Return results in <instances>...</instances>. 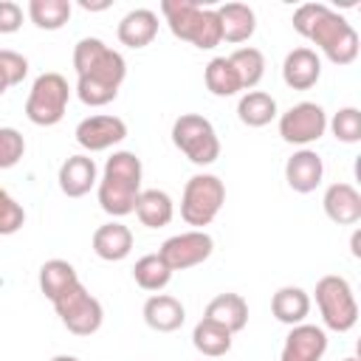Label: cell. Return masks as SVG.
Wrapping results in <instances>:
<instances>
[{"instance_id": "cell-32", "label": "cell", "mask_w": 361, "mask_h": 361, "mask_svg": "<svg viewBox=\"0 0 361 361\" xmlns=\"http://www.w3.org/2000/svg\"><path fill=\"white\" fill-rule=\"evenodd\" d=\"M327 127L333 130V135L341 144H358L361 141V110L358 107H341L327 121Z\"/></svg>"}, {"instance_id": "cell-1", "label": "cell", "mask_w": 361, "mask_h": 361, "mask_svg": "<svg viewBox=\"0 0 361 361\" xmlns=\"http://www.w3.org/2000/svg\"><path fill=\"white\" fill-rule=\"evenodd\" d=\"M293 28L305 39H310L333 65H350L358 56V34L355 28L324 3H305L293 11Z\"/></svg>"}, {"instance_id": "cell-7", "label": "cell", "mask_w": 361, "mask_h": 361, "mask_svg": "<svg viewBox=\"0 0 361 361\" xmlns=\"http://www.w3.org/2000/svg\"><path fill=\"white\" fill-rule=\"evenodd\" d=\"M172 144L197 166H209L220 158V138L206 116L183 113L172 124Z\"/></svg>"}, {"instance_id": "cell-22", "label": "cell", "mask_w": 361, "mask_h": 361, "mask_svg": "<svg viewBox=\"0 0 361 361\" xmlns=\"http://www.w3.org/2000/svg\"><path fill=\"white\" fill-rule=\"evenodd\" d=\"M220 20V37L226 42H245L257 31V14L245 3H226L217 8Z\"/></svg>"}, {"instance_id": "cell-34", "label": "cell", "mask_w": 361, "mask_h": 361, "mask_svg": "<svg viewBox=\"0 0 361 361\" xmlns=\"http://www.w3.org/2000/svg\"><path fill=\"white\" fill-rule=\"evenodd\" d=\"M23 223H25V209L6 189H0V237L17 234Z\"/></svg>"}, {"instance_id": "cell-35", "label": "cell", "mask_w": 361, "mask_h": 361, "mask_svg": "<svg viewBox=\"0 0 361 361\" xmlns=\"http://www.w3.org/2000/svg\"><path fill=\"white\" fill-rule=\"evenodd\" d=\"M25 152V138L14 127H0V169H11Z\"/></svg>"}, {"instance_id": "cell-18", "label": "cell", "mask_w": 361, "mask_h": 361, "mask_svg": "<svg viewBox=\"0 0 361 361\" xmlns=\"http://www.w3.org/2000/svg\"><path fill=\"white\" fill-rule=\"evenodd\" d=\"M133 251V231L124 223H104L93 231V254L104 262H121Z\"/></svg>"}, {"instance_id": "cell-5", "label": "cell", "mask_w": 361, "mask_h": 361, "mask_svg": "<svg viewBox=\"0 0 361 361\" xmlns=\"http://www.w3.org/2000/svg\"><path fill=\"white\" fill-rule=\"evenodd\" d=\"M316 305L322 313V322L333 333H347L358 322V302L353 293V285L344 276L327 274L316 282Z\"/></svg>"}, {"instance_id": "cell-28", "label": "cell", "mask_w": 361, "mask_h": 361, "mask_svg": "<svg viewBox=\"0 0 361 361\" xmlns=\"http://www.w3.org/2000/svg\"><path fill=\"white\" fill-rule=\"evenodd\" d=\"M203 79H206V87H209L212 96L228 99V96H234V93L243 90V85H240V79H237V71L231 68L228 56H214V59L206 65Z\"/></svg>"}, {"instance_id": "cell-8", "label": "cell", "mask_w": 361, "mask_h": 361, "mask_svg": "<svg viewBox=\"0 0 361 361\" xmlns=\"http://www.w3.org/2000/svg\"><path fill=\"white\" fill-rule=\"evenodd\" d=\"M71 87L62 73H39L25 99V116L37 127H54L68 110Z\"/></svg>"}, {"instance_id": "cell-25", "label": "cell", "mask_w": 361, "mask_h": 361, "mask_svg": "<svg viewBox=\"0 0 361 361\" xmlns=\"http://www.w3.org/2000/svg\"><path fill=\"white\" fill-rule=\"evenodd\" d=\"M237 118L245 127H265L276 118V99L265 90H245L237 102Z\"/></svg>"}, {"instance_id": "cell-30", "label": "cell", "mask_w": 361, "mask_h": 361, "mask_svg": "<svg viewBox=\"0 0 361 361\" xmlns=\"http://www.w3.org/2000/svg\"><path fill=\"white\" fill-rule=\"evenodd\" d=\"M231 68L237 71V79L243 85V90H251L259 85V79L265 76V56L259 48H237L228 56Z\"/></svg>"}, {"instance_id": "cell-40", "label": "cell", "mask_w": 361, "mask_h": 361, "mask_svg": "<svg viewBox=\"0 0 361 361\" xmlns=\"http://www.w3.org/2000/svg\"><path fill=\"white\" fill-rule=\"evenodd\" d=\"M344 361H358V358H355V355H347V358H344Z\"/></svg>"}, {"instance_id": "cell-16", "label": "cell", "mask_w": 361, "mask_h": 361, "mask_svg": "<svg viewBox=\"0 0 361 361\" xmlns=\"http://www.w3.org/2000/svg\"><path fill=\"white\" fill-rule=\"evenodd\" d=\"M99 183V169L90 155H71L59 166V189L68 197H85Z\"/></svg>"}, {"instance_id": "cell-4", "label": "cell", "mask_w": 361, "mask_h": 361, "mask_svg": "<svg viewBox=\"0 0 361 361\" xmlns=\"http://www.w3.org/2000/svg\"><path fill=\"white\" fill-rule=\"evenodd\" d=\"M127 76V62L118 51L107 48L93 68L79 73L76 79V96L87 107H104L118 96V87Z\"/></svg>"}, {"instance_id": "cell-38", "label": "cell", "mask_w": 361, "mask_h": 361, "mask_svg": "<svg viewBox=\"0 0 361 361\" xmlns=\"http://www.w3.org/2000/svg\"><path fill=\"white\" fill-rule=\"evenodd\" d=\"M358 245H361V231H355V234H353V240H350V248H353V257H361V248H358Z\"/></svg>"}, {"instance_id": "cell-23", "label": "cell", "mask_w": 361, "mask_h": 361, "mask_svg": "<svg viewBox=\"0 0 361 361\" xmlns=\"http://www.w3.org/2000/svg\"><path fill=\"white\" fill-rule=\"evenodd\" d=\"M271 313L282 324H290V327L293 324H302L307 319V313H310V296H307V290H302L296 285L279 288L271 296Z\"/></svg>"}, {"instance_id": "cell-19", "label": "cell", "mask_w": 361, "mask_h": 361, "mask_svg": "<svg viewBox=\"0 0 361 361\" xmlns=\"http://www.w3.org/2000/svg\"><path fill=\"white\" fill-rule=\"evenodd\" d=\"M144 322L147 327H152L155 333H175L183 322H186V310L183 305L169 296V293H155L144 302Z\"/></svg>"}, {"instance_id": "cell-31", "label": "cell", "mask_w": 361, "mask_h": 361, "mask_svg": "<svg viewBox=\"0 0 361 361\" xmlns=\"http://www.w3.org/2000/svg\"><path fill=\"white\" fill-rule=\"evenodd\" d=\"M133 279L144 290H164L172 279V271L166 268V262L158 254H144L133 268Z\"/></svg>"}, {"instance_id": "cell-36", "label": "cell", "mask_w": 361, "mask_h": 361, "mask_svg": "<svg viewBox=\"0 0 361 361\" xmlns=\"http://www.w3.org/2000/svg\"><path fill=\"white\" fill-rule=\"evenodd\" d=\"M104 51H107V45H104L99 37H85V39H79L76 48H73V68H76V76L85 73L87 68H93Z\"/></svg>"}, {"instance_id": "cell-27", "label": "cell", "mask_w": 361, "mask_h": 361, "mask_svg": "<svg viewBox=\"0 0 361 361\" xmlns=\"http://www.w3.org/2000/svg\"><path fill=\"white\" fill-rule=\"evenodd\" d=\"M192 344L197 353H203L209 358H220L231 350V333L223 330L220 324L209 322V319H200L192 330Z\"/></svg>"}, {"instance_id": "cell-15", "label": "cell", "mask_w": 361, "mask_h": 361, "mask_svg": "<svg viewBox=\"0 0 361 361\" xmlns=\"http://www.w3.org/2000/svg\"><path fill=\"white\" fill-rule=\"evenodd\" d=\"M322 76V59L313 48H293L282 62V79L290 90H310Z\"/></svg>"}, {"instance_id": "cell-11", "label": "cell", "mask_w": 361, "mask_h": 361, "mask_svg": "<svg viewBox=\"0 0 361 361\" xmlns=\"http://www.w3.org/2000/svg\"><path fill=\"white\" fill-rule=\"evenodd\" d=\"M214 251V240L206 234V231H183V234H175L169 240H164V245L158 248V257L166 262V268L175 274V271H186V268H195L200 262H206Z\"/></svg>"}, {"instance_id": "cell-14", "label": "cell", "mask_w": 361, "mask_h": 361, "mask_svg": "<svg viewBox=\"0 0 361 361\" xmlns=\"http://www.w3.org/2000/svg\"><path fill=\"white\" fill-rule=\"evenodd\" d=\"M324 178V161L316 149H296L288 161H285V180L293 192L307 195L313 192Z\"/></svg>"}, {"instance_id": "cell-2", "label": "cell", "mask_w": 361, "mask_h": 361, "mask_svg": "<svg viewBox=\"0 0 361 361\" xmlns=\"http://www.w3.org/2000/svg\"><path fill=\"white\" fill-rule=\"evenodd\" d=\"M141 158L135 152L118 149L107 158L99 180V206L110 217H127L135 212L141 192Z\"/></svg>"}, {"instance_id": "cell-6", "label": "cell", "mask_w": 361, "mask_h": 361, "mask_svg": "<svg viewBox=\"0 0 361 361\" xmlns=\"http://www.w3.org/2000/svg\"><path fill=\"white\" fill-rule=\"evenodd\" d=\"M223 203H226V183L217 175L200 172V175H192L183 186L180 217L197 231H203V226H209L217 217Z\"/></svg>"}, {"instance_id": "cell-13", "label": "cell", "mask_w": 361, "mask_h": 361, "mask_svg": "<svg viewBox=\"0 0 361 361\" xmlns=\"http://www.w3.org/2000/svg\"><path fill=\"white\" fill-rule=\"evenodd\" d=\"M327 353V333L319 324H293L285 336L279 361H322Z\"/></svg>"}, {"instance_id": "cell-3", "label": "cell", "mask_w": 361, "mask_h": 361, "mask_svg": "<svg viewBox=\"0 0 361 361\" xmlns=\"http://www.w3.org/2000/svg\"><path fill=\"white\" fill-rule=\"evenodd\" d=\"M161 11L178 39L192 42L200 51H209L223 42L217 8H203L197 0H164Z\"/></svg>"}, {"instance_id": "cell-33", "label": "cell", "mask_w": 361, "mask_h": 361, "mask_svg": "<svg viewBox=\"0 0 361 361\" xmlns=\"http://www.w3.org/2000/svg\"><path fill=\"white\" fill-rule=\"evenodd\" d=\"M25 73H28V59H25L23 54H17V51L3 48V51H0V96H3L8 87L20 85V82L25 79Z\"/></svg>"}, {"instance_id": "cell-29", "label": "cell", "mask_w": 361, "mask_h": 361, "mask_svg": "<svg viewBox=\"0 0 361 361\" xmlns=\"http://www.w3.org/2000/svg\"><path fill=\"white\" fill-rule=\"evenodd\" d=\"M71 0H31L28 17L42 31H56L71 20Z\"/></svg>"}, {"instance_id": "cell-9", "label": "cell", "mask_w": 361, "mask_h": 361, "mask_svg": "<svg viewBox=\"0 0 361 361\" xmlns=\"http://www.w3.org/2000/svg\"><path fill=\"white\" fill-rule=\"evenodd\" d=\"M59 322L68 327V333L73 336H93L102 322H104V310H102V302L96 296L87 293V288L82 282H76L73 288H68L59 299L51 302Z\"/></svg>"}, {"instance_id": "cell-39", "label": "cell", "mask_w": 361, "mask_h": 361, "mask_svg": "<svg viewBox=\"0 0 361 361\" xmlns=\"http://www.w3.org/2000/svg\"><path fill=\"white\" fill-rule=\"evenodd\" d=\"M51 361H79V358L76 355H54Z\"/></svg>"}, {"instance_id": "cell-21", "label": "cell", "mask_w": 361, "mask_h": 361, "mask_svg": "<svg viewBox=\"0 0 361 361\" xmlns=\"http://www.w3.org/2000/svg\"><path fill=\"white\" fill-rule=\"evenodd\" d=\"M118 42L127 48H147L158 34V14L149 8H133L118 23Z\"/></svg>"}, {"instance_id": "cell-10", "label": "cell", "mask_w": 361, "mask_h": 361, "mask_svg": "<svg viewBox=\"0 0 361 361\" xmlns=\"http://www.w3.org/2000/svg\"><path fill=\"white\" fill-rule=\"evenodd\" d=\"M324 130H327V113L316 102H299L288 113L279 116V135L288 144L307 147V144L319 141L324 135Z\"/></svg>"}, {"instance_id": "cell-20", "label": "cell", "mask_w": 361, "mask_h": 361, "mask_svg": "<svg viewBox=\"0 0 361 361\" xmlns=\"http://www.w3.org/2000/svg\"><path fill=\"white\" fill-rule=\"evenodd\" d=\"M203 319L220 324L223 330H228V333L234 336V333H240V330L248 324V302H245L240 293H217V296L206 305Z\"/></svg>"}, {"instance_id": "cell-37", "label": "cell", "mask_w": 361, "mask_h": 361, "mask_svg": "<svg viewBox=\"0 0 361 361\" xmlns=\"http://www.w3.org/2000/svg\"><path fill=\"white\" fill-rule=\"evenodd\" d=\"M23 25V8L14 0H0V34H14Z\"/></svg>"}, {"instance_id": "cell-26", "label": "cell", "mask_w": 361, "mask_h": 361, "mask_svg": "<svg viewBox=\"0 0 361 361\" xmlns=\"http://www.w3.org/2000/svg\"><path fill=\"white\" fill-rule=\"evenodd\" d=\"M79 282L76 268L68 259H48L39 268V290L45 293V299H59L68 288H73Z\"/></svg>"}, {"instance_id": "cell-17", "label": "cell", "mask_w": 361, "mask_h": 361, "mask_svg": "<svg viewBox=\"0 0 361 361\" xmlns=\"http://www.w3.org/2000/svg\"><path fill=\"white\" fill-rule=\"evenodd\" d=\"M324 214L338 226H353L361 220V195L353 183H330L322 197Z\"/></svg>"}, {"instance_id": "cell-12", "label": "cell", "mask_w": 361, "mask_h": 361, "mask_svg": "<svg viewBox=\"0 0 361 361\" xmlns=\"http://www.w3.org/2000/svg\"><path fill=\"white\" fill-rule=\"evenodd\" d=\"M73 135H76V141H79L82 149H87V152H104V149H110V147H116V144H121L127 138V124L118 116L99 113V116L82 118L76 124V133Z\"/></svg>"}, {"instance_id": "cell-24", "label": "cell", "mask_w": 361, "mask_h": 361, "mask_svg": "<svg viewBox=\"0 0 361 361\" xmlns=\"http://www.w3.org/2000/svg\"><path fill=\"white\" fill-rule=\"evenodd\" d=\"M135 214H138L141 226L164 228V226H169V220L175 214V203L164 189H141L138 200H135Z\"/></svg>"}]
</instances>
